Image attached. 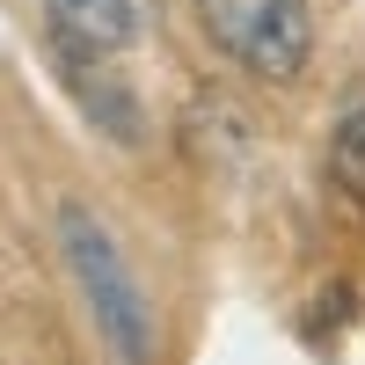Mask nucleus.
Returning <instances> with one entry per match:
<instances>
[{
  "instance_id": "nucleus-1",
  "label": "nucleus",
  "mask_w": 365,
  "mask_h": 365,
  "mask_svg": "<svg viewBox=\"0 0 365 365\" xmlns=\"http://www.w3.org/2000/svg\"><path fill=\"white\" fill-rule=\"evenodd\" d=\"M58 249H66V270L88 299V314H96L110 365H154V314H146V292L132 278L125 249H117V234L88 205H58Z\"/></svg>"
},
{
  "instance_id": "nucleus-2",
  "label": "nucleus",
  "mask_w": 365,
  "mask_h": 365,
  "mask_svg": "<svg viewBox=\"0 0 365 365\" xmlns=\"http://www.w3.org/2000/svg\"><path fill=\"white\" fill-rule=\"evenodd\" d=\"M197 29L212 51H227L249 81L285 88L314 58V8L307 0H197Z\"/></svg>"
},
{
  "instance_id": "nucleus-3",
  "label": "nucleus",
  "mask_w": 365,
  "mask_h": 365,
  "mask_svg": "<svg viewBox=\"0 0 365 365\" xmlns=\"http://www.w3.org/2000/svg\"><path fill=\"white\" fill-rule=\"evenodd\" d=\"M51 51H88V58H125L154 29V0H44Z\"/></svg>"
},
{
  "instance_id": "nucleus-4",
  "label": "nucleus",
  "mask_w": 365,
  "mask_h": 365,
  "mask_svg": "<svg viewBox=\"0 0 365 365\" xmlns=\"http://www.w3.org/2000/svg\"><path fill=\"white\" fill-rule=\"evenodd\" d=\"M58 73H66L73 103L96 117V132H110L117 146H139L146 139V110L132 96V81L117 73V58H88V51H58Z\"/></svg>"
},
{
  "instance_id": "nucleus-5",
  "label": "nucleus",
  "mask_w": 365,
  "mask_h": 365,
  "mask_svg": "<svg viewBox=\"0 0 365 365\" xmlns=\"http://www.w3.org/2000/svg\"><path fill=\"white\" fill-rule=\"evenodd\" d=\"M329 182L365 212V103L336 117V132H329Z\"/></svg>"
}]
</instances>
